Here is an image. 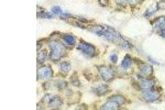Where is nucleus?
<instances>
[{
  "label": "nucleus",
  "instance_id": "nucleus-1",
  "mask_svg": "<svg viewBox=\"0 0 165 110\" xmlns=\"http://www.w3.org/2000/svg\"><path fill=\"white\" fill-rule=\"evenodd\" d=\"M49 47L51 50V54H50V58L53 62L60 61L63 56H65V47L63 44H61L57 41H52L49 44Z\"/></svg>",
  "mask_w": 165,
  "mask_h": 110
},
{
  "label": "nucleus",
  "instance_id": "nucleus-2",
  "mask_svg": "<svg viewBox=\"0 0 165 110\" xmlns=\"http://www.w3.org/2000/svg\"><path fill=\"white\" fill-rule=\"evenodd\" d=\"M77 49L82 51L86 56H88V57H92V56H95L96 55V47L94 45H92L90 43H87V42H82L79 43V45L77 46Z\"/></svg>",
  "mask_w": 165,
  "mask_h": 110
},
{
  "label": "nucleus",
  "instance_id": "nucleus-3",
  "mask_svg": "<svg viewBox=\"0 0 165 110\" xmlns=\"http://www.w3.org/2000/svg\"><path fill=\"white\" fill-rule=\"evenodd\" d=\"M98 72L101 78L106 82H111L113 79V70L109 66H106V65L98 66Z\"/></svg>",
  "mask_w": 165,
  "mask_h": 110
},
{
  "label": "nucleus",
  "instance_id": "nucleus-4",
  "mask_svg": "<svg viewBox=\"0 0 165 110\" xmlns=\"http://www.w3.org/2000/svg\"><path fill=\"white\" fill-rule=\"evenodd\" d=\"M53 76L52 67L49 65H44L37 70V79H49Z\"/></svg>",
  "mask_w": 165,
  "mask_h": 110
},
{
  "label": "nucleus",
  "instance_id": "nucleus-5",
  "mask_svg": "<svg viewBox=\"0 0 165 110\" xmlns=\"http://www.w3.org/2000/svg\"><path fill=\"white\" fill-rule=\"evenodd\" d=\"M141 98L143 99L144 101L147 102H153V101H156L160 98V94L155 90H152V89H149V90H143Z\"/></svg>",
  "mask_w": 165,
  "mask_h": 110
},
{
  "label": "nucleus",
  "instance_id": "nucleus-6",
  "mask_svg": "<svg viewBox=\"0 0 165 110\" xmlns=\"http://www.w3.org/2000/svg\"><path fill=\"white\" fill-rule=\"evenodd\" d=\"M140 76L142 77H149L153 74V67L150 64H147V63H140Z\"/></svg>",
  "mask_w": 165,
  "mask_h": 110
},
{
  "label": "nucleus",
  "instance_id": "nucleus-7",
  "mask_svg": "<svg viewBox=\"0 0 165 110\" xmlns=\"http://www.w3.org/2000/svg\"><path fill=\"white\" fill-rule=\"evenodd\" d=\"M92 92L97 94L98 96L106 95L107 92H109V86L106 85V84H99V85H96L92 87Z\"/></svg>",
  "mask_w": 165,
  "mask_h": 110
},
{
  "label": "nucleus",
  "instance_id": "nucleus-8",
  "mask_svg": "<svg viewBox=\"0 0 165 110\" xmlns=\"http://www.w3.org/2000/svg\"><path fill=\"white\" fill-rule=\"evenodd\" d=\"M155 82L152 79H147V78H144V79L140 80L139 82V86H140V89L142 90H149V89H152L153 86H154Z\"/></svg>",
  "mask_w": 165,
  "mask_h": 110
},
{
  "label": "nucleus",
  "instance_id": "nucleus-9",
  "mask_svg": "<svg viewBox=\"0 0 165 110\" xmlns=\"http://www.w3.org/2000/svg\"><path fill=\"white\" fill-rule=\"evenodd\" d=\"M153 28H154L155 31L165 30V17H159L156 19L154 24H153Z\"/></svg>",
  "mask_w": 165,
  "mask_h": 110
},
{
  "label": "nucleus",
  "instance_id": "nucleus-10",
  "mask_svg": "<svg viewBox=\"0 0 165 110\" xmlns=\"http://www.w3.org/2000/svg\"><path fill=\"white\" fill-rule=\"evenodd\" d=\"M101 109H104V110H117L118 108H119V105L117 104V102H115V101L112 100H110L107 101L106 104H104L102 106H101Z\"/></svg>",
  "mask_w": 165,
  "mask_h": 110
},
{
  "label": "nucleus",
  "instance_id": "nucleus-11",
  "mask_svg": "<svg viewBox=\"0 0 165 110\" xmlns=\"http://www.w3.org/2000/svg\"><path fill=\"white\" fill-rule=\"evenodd\" d=\"M62 104H63V101H62V99L58 96H53L52 100L49 102V106L50 108H58L61 107Z\"/></svg>",
  "mask_w": 165,
  "mask_h": 110
},
{
  "label": "nucleus",
  "instance_id": "nucleus-12",
  "mask_svg": "<svg viewBox=\"0 0 165 110\" xmlns=\"http://www.w3.org/2000/svg\"><path fill=\"white\" fill-rule=\"evenodd\" d=\"M63 41H64V43L66 45L73 46L75 44V42H76V39L72 34H64L63 35Z\"/></svg>",
  "mask_w": 165,
  "mask_h": 110
},
{
  "label": "nucleus",
  "instance_id": "nucleus-13",
  "mask_svg": "<svg viewBox=\"0 0 165 110\" xmlns=\"http://www.w3.org/2000/svg\"><path fill=\"white\" fill-rule=\"evenodd\" d=\"M89 30L92 31V32H94V33L98 34V35H104V32H105V29L104 27H101V25H92Z\"/></svg>",
  "mask_w": 165,
  "mask_h": 110
},
{
  "label": "nucleus",
  "instance_id": "nucleus-14",
  "mask_svg": "<svg viewBox=\"0 0 165 110\" xmlns=\"http://www.w3.org/2000/svg\"><path fill=\"white\" fill-rule=\"evenodd\" d=\"M132 64V58L129 56V55H127L125 58H123L122 63H121V67L123 68V70H128L130 66H131Z\"/></svg>",
  "mask_w": 165,
  "mask_h": 110
},
{
  "label": "nucleus",
  "instance_id": "nucleus-15",
  "mask_svg": "<svg viewBox=\"0 0 165 110\" xmlns=\"http://www.w3.org/2000/svg\"><path fill=\"white\" fill-rule=\"evenodd\" d=\"M110 100H112V101H115V102H117L119 106H121V105H123L125 102V97H123V96H120V95L111 96V97H110Z\"/></svg>",
  "mask_w": 165,
  "mask_h": 110
},
{
  "label": "nucleus",
  "instance_id": "nucleus-16",
  "mask_svg": "<svg viewBox=\"0 0 165 110\" xmlns=\"http://www.w3.org/2000/svg\"><path fill=\"white\" fill-rule=\"evenodd\" d=\"M60 68H61V72L64 74H67L70 70V64L68 62H62L60 64Z\"/></svg>",
  "mask_w": 165,
  "mask_h": 110
},
{
  "label": "nucleus",
  "instance_id": "nucleus-17",
  "mask_svg": "<svg viewBox=\"0 0 165 110\" xmlns=\"http://www.w3.org/2000/svg\"><path fill=\"white\" fill-rule=\"evenodd\" d=\"M46 57H47L46 52L45 51H42V52H40L39 55H37V62H39V63H43V62H45Z\"/></svg>",
  "mask_w": 165,
  "mask_h": 110
},
{
  "label": "nucleus",
  "instance_id": "nucleus-18",
  "mask_svg": "<svg viewBox=\"0 0 165 110\" xmlns=\"http://www.w3.org/2000/svg\"><path fill=\"white\" fill-rule=\"evenodd\" d=\"M55 85H56V88H57V89H64V88H66L67 82H64V80H60V82H55Z\"/></svg>",
  "mask_w": 165,
  "mask_h": 110
},
{
  "label": "nucleus",
  "instance_id": "nucleus-19",
  "mask_svg": "<svg viewBox=\"0 0 165 110\" xmlns=\"http://www.w3.org/2000/svg\"><path fill=\"white\" fill-rule=\"evenodd\" d=\"M70 82H72L74 86H80V82L79 79H78V77H76V74L70 77Z\"/></svg>",
  "mask_w": 165,
  "mask_h": 110
},
{
  "label": "nucleus",
  "instance_id": "nucleus-20",
  "mask_svg": "<svg viewBox=\"0 0 165 110\" xmlns=\"http://www.w3.org/2000/svg\"><path fill=\"white\" fill-rule=\"evenodd\" d=\"M37 17H39V18H41V17H42V18H45V19H51L53 15H51V13H47V12H44V11H43L42 13H41V12L37 13Z\"/></svg>",
  "mask_w": 165,
  "mask_h": 110
},
{
  "label": "nucleus",
  "instance_id": "nucleus-21",
  "mask_svg": "<svg viewBox=\"0 0 165 110\" xmlns=\"http://www.w3.org/2000/svg\"><path fill=\"white\" fill-rule=\"evenodd\" d=\"M156 7L159 10H165V0H160L159 2L156 3Z\"/></svg>",
  "mask_w": 165,
  "mask_h": 110
},
{
  "label": "nucleus",
  "instance_id": "nucleus-22",
  "mask_svg": "<svg viewBox=\"0 0 165 110\" xmlns=\"http://www.w3.org/2000/svg\"><path fill=\"white\" fill-rule=\"evenodd\" d=\"M110 61H111V63H113V64H116L117 62H118V55H117V53H111V55H110Z\"/></svg>",
  "mask_w": 165,
  "mask_h": 110
},
{
  "label": "nucleus",
  "instance_id": "nucleus-23",
  "mask_svg": "<svg viewBox=\"0 0 165 110\" xmlns=\"http://www.w3.org/2000/svg\"><path fill=\"white\" fill-rule=\"evenodd\" d=\"M52 12L54 13V15H61L62 13H63V12H62L61 8H60V7H56V6L52 8Z\"/></svg>",
  "mask_w": 165,
  "mask_h": 110
},
{
  "label": "nucleus",
  "instance_id": "nucleus-24",
  "mask_svg": "<svg viewBox=\"0 0 165 110\" xmlns=\"http://www.w3.org/2000/svg\"><path fill=\"white\" fill-rule=\"evenodd\" d=\"M52 98H53V96H51V95H45V96H44V98L42 99V101H43V102H47V104H49L50 101L52 100Z\"/></svg>",
  "mask_w": 165,
  "mask_h": 110
},
{
  "label": "nucleus",
  "instance_id": "nucleus-25",
  "mask_svg": "<svg viewBox=\"0 0 165 110\" xmlns=\"http://www.w3.org/2000/svg\"><path fill=\"white\" fill-rule=\"evenodd\" d=\"M98 2L100 6H104V7H107L109 5V0H98Z\"/></svg>",
  "mask_w": 165,
  "mask_h": 110
},
{
  "label": "nucleus",
  "instance_id": "nucleus-26",
  "mask_svg": "<svg viewBox=\"0 0 165 110\" xmlns=\"http://www.w3.org/2000/svg\"><path fill=\"white\" fill-rule=\"evenodd\" d=\"M138 1L139 0H125V2L128 3V5H130V6H135L138 3Z\"/></svg>",
  "mask_w": 165,
  "mask_h": 110
},
{
  "label": "nucleus",
  "instance_id": "nucleus-27",
  "mask_svg": "<svg viewBox=\"0 0 165 110\" xmlns=\"http://www.w3.org/2000/svg\"><path fill=\"white\" fill-rule=\"evenodd\" d=\"M156 11V9H154V8H150V9L147 10V12H145V15H147V17H149V15H152V13H154Z\"/></svg>",
  "mask_w": 165,
  "mask_h": 110
},
{
  "label": "nucleus",
  "instance_id": "nucleus-28",
  "mask_svg": "<svg viewBox=\"0 0 165 110\" xmlns=\"http://www.w3.org/2000/svg\"><path fill=\"white\" fill-rule=\"evenodd\" d=\"M147 60H150V61L152 62L153 64H159V62L156 61V60H154V58H152L151 56H147Z\"/></svg>",
  "mask_w": 165,
  "mask_h": 110
},
{
  "label": "nucleus",
  "instance_id": "nucleus-29",
  "mask_svg": "<svg viewBox=\"0 0 165 110\" xmlns=\"http://www.w3.org/2000/svg\"><path fill=\"white\" fill-rule=\"evenodd\" d=\"M161 35H162V37H164V39H165V30L161 31Z\"/></svg>",
  "mask_w": 165,
  "mask_h": 110
},
{
  "label": "nucleus",
  "instance_id": "nucleus-30",
  "mask_svg": "<svg viewBox=\"0 0 165 110\" xmlns=\"http://www.w3.org/2000/svg\"><path fill=\"white\" fill-rule=\"evenodd\" d=\"M40 47H41V42H39L37 43V50H40Z\"/></svg>",
  "mask_w": 165,
  "mask_h": 110
}]
</instances>
